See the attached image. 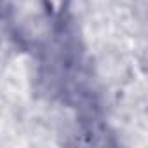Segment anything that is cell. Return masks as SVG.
Segmentation results:
<instances>
[{
  "mask_svg": "<svg viewBox=\"0 0 148 148\" xmlns=\"http://www.w3.org/2000/svg\"><path fill=\"white\" fill-rule=\"evenodd\" d=\"M44 5L51 16H61L66 7H68V0H44Z\"/></svg>",
  "mask_w": 148,
  "mask_h": 148,
  "instance_id": "6da1fadb",
  "label": "cell"
}]
</instances>
